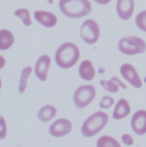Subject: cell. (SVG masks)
<instances>
[{"instance_id": "44dd1931", "label": "cell", "mask_w": 146, "mask_h": 147, "mask_svg": "<svg viewBox=\"0 0 146 147\" xmlns=\"http://www.w3.org/2000/svg\"><path fill=\"white\" fill-rule=\"evenodd\" d=\"M136 24L140 29L146 32V10L138 14L136 18Z\"/></svg>"}, {"instance_id": "6da1fadb", "label": "cell", "mask_w": 146, "mask_h": 147, "mask_svg": "<svg viewBox=\"0 0 146 147\" xmlns=\"http://www.w3.org/2000/svg\"><path fill=\"white\" fill-rule=\"evenodd\" d=\"M80 52L76 45L67 42L62 44L57 49L55 59L58 66L62 69H69L78 61Z\"/></svg>"}, {"instance_id": "cb8c5ba5", "label": "cell", "mask_w": 146, "mask_h": 147, "mask_svg": "<svg viewBox=\"0 0 146 147\" xmlns=\"http://www.w3.org/2000/svg\"><path fill=\"white\" fill-rule=\"evenodd\" d=\"M1 139H2L3 138L6 136V124L5 121L3 120V117H1Z\"/></svg>"}, {"instance_id": "277c9868", "label": "cell", "mask_w": 146, "mask_h": 147, "mask_svg": "<svg viewBox=\"0 0 146 147\" xmlns=\"http://www.w3.org/2000/svg\"><path fill=\"white\" fill-rule=\"evenodd\" d=\"M118 49L126 55H135L145 52L146 44L143 40L137 36H127L120 40Z\"/></svg>"}, {"instance_id": "7c38bea8", "label": "cell", "mask_w": 146, "mask_h": 147, "mask_svg": "<svg viewBox=\"0 0 146 147\" xmlns=\"http://www.w3.org/2000/svg\"><path fill=\"white\" fill-rule=\"evenodd\" d=\"M34 18L39 23L46 28H52L57 22V17L53 13L46 11H35L34 12Z\"/></svg>"}, {"instance_id": "ac0fdd59", "label": "cell", "mask_w": 146, "mask_h": 147, "mask_svg": "<svg viewBox=\"0 0 146 147\" xmlns=\"http://www.w3.org/2000/svg\"><path fill=\"white\" fill-rule=\"evenodd\" d=\"M96 147H122L114 138L109 136H103L99 138Z\"/></svg>"}, {"instance_id": "4fadbf2b", "label": "cell", "mask_w": 146, "mask_h": 147, "mask_svg": "<svg viewBox=\"0 0 146 147\" xmlns=\"http://www.w3.org/2000/svg\"><path fill=\"white\" fill-rule=\"evenodd\" d=\"M131 112L129 103L124 98H121L117 102L113 114V117L115 120H121L127 117Z\"/></svg>"}, {"instance_id": "ffe728a7", "label": "cell", "mask_w": 146, "mask_h": 147, "mask_svg": "<svg viewBox=\"0 0 146 147\" xmlns=\"http://www.w3.org/2000/svg\"><path fill=\"white\" fill-rule=\"evenodd\" d=\"M14 15L20 18L25 25L29 26L31 24L30 12L27 9L24 8L17 9L14 11Z\"/></svg>"}, {"instance_id": "8fae6325", "label": "cell", "mask_w": 146, "mask_h": 147, "mask_svg": "<svg viewBox=\"0 0 146 147\" xmlns=\"http://www.w3.org/2000/svg\"><path fill=\"white\" fill-rule=\"evenodd\" d=\"M135 8L134 0H118L117 11L119 17L123 20H128L132 16Z\"/></svg>"}, {"instance_id": "2e32d148", "label": "cell", "mask_w": 146, "mask_h": 147, "mask_svg": "<svg viewBox=\"0 0 146 147\" xmlns=\"http://www.w3.org/2000/svg\"><path fill=\"white\" fill-rule=\"evenodd\" d=\"M14 38L11 32L2 29L0 32V49L5 51L9 49L14 44Z\"/></svg>"}, {"instance_id": "e0dca14e", "label": "cell", "mask_w": 146, "mask_h": 147, "mask_svg": "<svg viewBox=\"0 0 146 147\" xmlns=\"http://www.w3.org/2000/svg\"><path fill=\"white\" fill-rule=\"evenodd\" d=\"M57 114V110L52 105H45L42 107L37 115L38 119L42 122L50 121Z\"/></svg>"}, {"instance_id": "52a82bcc", "label": "cell", "mask_w": 146, "mask_h": 147, "mask_svg": "<svg viewBox=\"0 0 146 147\" xmlns=\"http://www.w3.org/2000/svg\"><path fill=\"white\" fill-rule=\"evenodd\" d=\"M72 124L71 122L64 118L55 121L49 128V133L55 138H61L71 132Z\"/></svg>"}, {"instance_id": "ba28073f", "label": "cell", "mask_w": 146, "mask_h": 147, "mask_svg": "<svg viewBox=\"0 0 146 147\" xmlns=\"http://www.w3.org/2000/svg\"><path fill=\"white\" fill-rule=\"evenodd\" d=\"M121 73L123 77L134 87L139 89L142 86V81L133 65L129 64H123L121 68Z\"/></svg>"}, {"instance_id": "9a60e30c", "label": "cell", "mask_w": 146, "mask_h": 147, "mask_svg": "<svg viewBox=\"0 0 146 147\" xmlns=\"http://www.w3.org/2000/svg\"><path fill=\"white\" fill-rule=\"evenodd\" d=\"M100 84L104 89L111 93L118 92L119 86L123 89L127 88V86L117 77H113L109 81L102 80Z\"/></svg>"}, {"instance_id": "7402d4cb", "label": "cell", "mask_w": 146, "mask_h": 147, "mask_svg": "<svg viewBox=\"0 0 146 147\" xmlns=\"http://www.w3.org/2000/svg\"><path fill=\"white\" fill-rule=\"evenodd\" d=\"M114 103V100L111 97L106 96H104L99 104V106L102 109H108L110 108Z\"/></svg>"}, {"instance_id": "d6986e66", "label": "cell", "mask_w": 146, "mask_h": 147, "mask_svg": "<svg viewBox=\"0 0 146 147\" xmlns=\"http://www.w3.org/2000/svg\"><path fill=\"white\" fill-rule=\"evenodd\" d=\"M31 72L32 68L30 66L25 68L22 70L19 85V92L20 93H23L25 92L26 87L27 86V80Z\"/></svg>"}, {"instance_id": "603a6c76", "label": "cell", "mask_w": 146, "mask_h": 147, "mask_svg": "<svg viewBox=\"0 0 146 147\" xmlns=\"http://www.w3.org/2000/svg\"><path fill=\"white\" fill-rule=\"evenodd\" d=\"M122 140L123 143L128 146H131L134 143L133 138L129 134H125L122 136Z\"/></svg>"}, {"instance_id": "8992f818", "label": "cell", "mask_w": 146, "mask_h": 147, "mask_svg": "<svg viewBox=\"0 0 146 147\" xmlns=\"http://www.w3.org/2000/svg\"><path fill=\"white\" fill-rule=\"evenodd\" d=\"M80 33L82 38L85 42L93 44L99 39L100 36L99 26L94 20H87L81 26Z\"/></svg>"}, {"instance_id": "30bf717a", "label": "cell", "mask_w": 146, "mask_h": 147, "mask_svg": "<svg viewBox=\"0 0 146 147\" xmlns=\"http://www.w3.org/2000/svg\"><path fill=\"white\" fill-rule=\"evenodd\" d=\"M51 64L50 57L48 55L41 56L35 65V74L42 81H45L48 78V72Z\"/></svg>"}, {"instance_id": "7a4b0ae2", "label": "cell", "mask_w": 146, "mask_h": 147, "mask_svg": "<svg viewBox=\"0 0 146 147\" xmlns=\"http://www.w3.org/2000/svg\"><path fill=\"white\" fill-rule=\"evenodd\" d=\"M59 7L64 14L72 18L87 16L92 9L88 0H60Z\"/></svg>"}, {"instance_id": "d4e9b609", "label": "cell", "mask_w": 146, "mask_h": 147, "mask_svg": "<svg viewBox=\"0 0 146 147\" xmlns=\"http://www.w3.org/2000/svg\"><path fill=\"white\" fill-rule=\"evenodd\" d=\"M96 2L101 5L108 4L111 0H94Z\"/></svg>"}, {"instance_id": "3957f363", "label": "cell", "mask_w": 146, "mask_h": 147, "mask_svg": "<svg viewBox=\"0 0 146 147\" xmlns=\"http://www.w3.org/2000/svg\"><path fill=\"white\" fill-rule=\"evenodd\" d=\"M108 120V115L103 112L98 111L83 123L81 128V133L84 137L91 138L99 133L107 124Z\"/></svg>"}, {"instance_id": "5b68a950", "label": "cell", "mask_w": 146, "mask_h": 147, "mask_svg": "<svg viewBox=\"0 0 146 147\" xmlns=\"http://www.w3.org/2000/svg\"><path fill=\"white\" fill-rule=\"evenodd\" d=\"M96 94L95 88L90 85H82L78 88L73 97L75 106L79 109H83L88 105L94 99Z\"/></svg>"}, {"instance_id": "9c48e42d", "label": "cell", "mask_w": 146, "mask_h": 147, "mask_svg": "<svg viewBox=\"0 0 146 147\" xmlns=\"http://www.w3.org/2000/svg\"><path fill=\"white\" fill-rule=\"evenodd\" d=\"M131 127L134 132L139 136L146 134V111L141 109L136 112L131 122Z\"/></svg>"}, {"instance_id": "5bb4252c", "label": "cell", "mask_w": 146, "mask_h": 147, "mask_svg": "<svg viewBox=\"0 0 146 147\" xmlns=\"http://www.w3.org/2000/svg\"><path fill=\"white\" fill-rule=\"evenodd\" d=\"M79 74L84 80H92L95 75V71L92 63L89 60L82 61L79 66Z\"/></svg>"}]
</instances>
